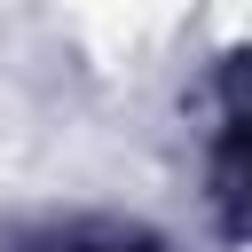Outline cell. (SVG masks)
<instances>
[{"instance_id": "1", "label": "cell", "mask_w": 252, "mask_h": 252, "mask_svg": "<svg viewBox=\"0 0 252 252\" xmlns=\"http://www.w3.org/2000/svg\"><path fill=\"white\" fill-rule=\"evenodd\" d=\"M47 252H158L142 228H71V236H55Z\"/></svg>"}, {"instance_id": "2", "label": "cell", "mask_w": 252, "mask_h": 252, "mask_svg": "<svg viewBox=\"0 0 252 252\" xmlns=\"http://www.w3.org/2000/svg\"><path fill=\"white\" fill-rule=\"evenodd\" d=\"M220 181H228V205L244 213V228H252V118H244V134L228 142V165H220Z\"/></svg>"}]
</instances>
